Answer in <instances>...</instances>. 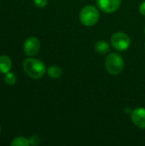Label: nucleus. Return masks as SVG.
Wrapping results in <instances>:
<instances>
[{
    "mask_svg": "<svg viewBox=\"0 0 145 146\" xmlns=\"http://www.w3.org/2000/svg\"><path fill=\"white\" fill-rule=\"evenodd\" d=\"M0 131H1V127H0Z\"/></svg>",
    "mask_w": 145,
    "mask_h": 146,
    "instance_id": "obj_16",
    "label": "nucleus"
},
{
    "mask_svg": "<svg viewBox=\"0 0 145 146\" xmlns=\"http://www.w3.org/2000/svg\"><path fill=\"white\" fill-rule=\"evenodd\" d=\"M47 73L52 79H59L62 74V69L58 66H51L47 69Z\"/></svg>",
    "mask_w": 145,
    "mask_h": 146,
    "instance_id": "obj_10",
    "label": "nucleus"
},
{
    "mask_svg": "<svg viewBox=\"0 0 145 146\" xmlns=\"http://www.w3.org/2000/svg\"><path fill=\"white\" fill-rule=\"evenodd\" d=\"M4 81L9 86H13L16 82V75L13 73L8 72L4 77Z\"/></svg>",
    "mask_w": 145,
    "mask_h": 146,
    "instance_id": "obj_12",
    "label": "nucleus"
},
{
    "mask_svg": "<svg viewBox=\"0 0 145 146\" xmlns=\"http://www.w3.org/2000/svg\"><path fill=\"white\" fill-rule=\"evenodd\" d=\"M28 139H29L30 145H38L40 144V139L38 136H32Z\"/></svg>",
    "mask_w": 145,
    "mask_h": 146,
    "instance_id": "obj_13",
    "label": "nucleus"
},
{
    "mask_svg": "<svg viewBox=\"0 0 145 146\" xmlns=\"http://www.w3.org/2000/svg\"><path fill=\"white\" fill-rule=\"evenodd\" d=\"M34 4L38 8H43L46 6L47 0H34Z\"/></svg>",
    "mask_w": 145,
    "mask_h": 146,
    "instance_id": "obj_14",
    "label": "nucleus"
},
{
    "mask_svg": "<svg viewBox=\"0 0 145 146\" xmlns=\"http://www.w3.org/2000/svg\"><path fill=\"white\" fill-rule=\"evenodd\" d=\"M95 50L99 53V54H106L109 51V44L108 42L106 41H103V40H100V41H97L96 44H95Z\"/></svg>",
    "mask_w": 145,
    "mask_h": 146,
    "instance_id": "obj_9",
    "label": "nucleus"
},
{
    "mask_svg": "<svg viewBox=\"0 0 145 146\" xmlns=\"http://www.w3.org/2000/svg\"><path fill=\"white\" fill-rule=\"evenodd\" d=\"M97 6L105 13H113L116 11L121 3V0H97Z\"/></svg>",
    "mask_w": 145,
    "mask_h": 146,
    "instance_id": "obj_6",
    "label": "nucleus"
},
{
    "mask_svg": "<svg viewBox=\"0 0 145 146\" xmlns=\"http://www.w3.org/2000/svg\"><path fill=\"white\" fill-rule=\"evenodd\" d=\"M79 20L81 23L86 27L94 26L99 20V12L95 6L87 5L81 9Z\"/></svg>",
    "mask_w": 145,
    "mask_h": 146,
    "instance_id": "obj_3",
    "label": "nucleus"
},
{
    "mask_svg": "<svg viewBox=\"0 0 145 146\" xmlns=\"http://www.w3.org/2000/svg\"><path fill=\"white\" fill-rule=\"evenodd\" d=\"M132 121L133 124L140 128L145 129V109L144 108H138L132 111L131 114Z\"/></svg>",
    "mask_w": 145,
    "mask_h": 146,
    "instance_id": "obj_7",
    "label": "nucleus"
},
{
    "mask_svg": "<svg viewBox=\"0 0 145 146\" xmlns=\"http://www.w3.org/2000/svg\"><path fill=\"white\" fill-rule=\"evenodd\" d=\"M23 68L28 76L35 80L42 78L46 72V68L44 62L35 58L26 59L23 62Z\"/></svg>",
    "mask_w": 145,
    "mask_h": 146,
    "instance_id": "obj_1",
    "label": "nucleus"
},
{
    "mask_svg": "<svg viewBox=\"0 0 145 146\" xmlns=\"http://www.w3.org/2000/svg\"><path fill=\"white\" fill-rule=\"evenodd\" d=\"M11 68V60L8 56H0V73L7 74Z\"/></svg>",
    "mask_w": 145,
    "mask_h": 146,
    "instance_id": "obj_8",
    "label": "nucleus"
},
{
    "mask_svg": "<svg viewBox=\"0 0 145 146\" xmlns=\"http://www.w3.org/2000/svg\"><path fill=\"white\" fill-rule=\"evenodd\" d=\"M139 11H140V13H141L143 15H144L145 16V1L141 3V5H140V7H139Z\"/></svg>",
    "mask_w": 145,
    "mask_h": 146,
    "instance_id": "obj_15",
    "label": "nucleus"
},
{
    "mask_svg": "<svg viewBox=\"0 0 145 146\" xmlns=\"http://www.w3.org/2000/svg\"><path fill=\"white\" fill-rule=\"evenodd\" d=\"M10 145L13 146H28L30 145V142L29 139L24 137H17L11 142Z\"/></svg>",
    "mask_w": 145,
    "mask_h": 146,
    "instance_id": "obj_11",
    "label": "nucleus"
},
{
    "mask_svg": "<svg viewBox=\"0 0 145 146\" xmlns=\"http://www.w3.org/2000/svg\"><path fill=\"white\" fill-rule=\"evenodd\" d=\"M125 62L122 56L118 53H110L105 60V67L109 74L117 75L124 69Z\"/></svg>",
    "mask_w": 145,
    "mask_h": 146,
    "instance_id": "obj_2",
    "label": "nucleus"
},
{
    "mask_svg": "<svg viewBox=\"0 0 145 146\" xmlns=\"http://www.w3.org/2000/svg\"><path fill=\"white\" fill-rule=\"evenodd\" d=\"M144 32H145V29H144Z\"/></svg>",
    "mask_w": 145,
    "mask_h": 146,
    "instance_id": "obj_17",
    "label": "nucleus"
},
{
    "mask_svg": "<svg viewBox=\"0 0 145 146\" xmlns=\"http://www.w3.org/2000/svg\"><path fill=\"white\" fill-rule=\"evenodd\" d=\"M39 48H40V42L35 37H30L26 40L24 44V51L29 56H35L38 52Z\"/></svg>",
    "mask_w": 145,
    "mask_h": 146,
    "instance_id": "obj_5",
    "label": "nucleus"
},
{
    "mask_svg": "<svg viewBox=\"0 0 145 146\" xmlns=\"http://www.w3.org/2000/svg\"><path fill=\"white\" fill-rule=\"evenodd\" d=\"M111 44L115 50L125 51L130 47L131 39L127 34L122 32H118L113 34L111 38Z\"/></svg>",
    "mask_w": 145,
    "mask_h": 146,
    "instance_id": "obj_4",
    "label": "nucleus"
}]
</instances>
